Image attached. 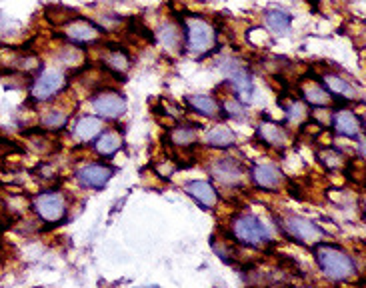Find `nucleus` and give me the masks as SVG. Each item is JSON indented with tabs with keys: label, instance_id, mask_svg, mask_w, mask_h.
I'll list each match as a JSON object with an SVG mask.
<instances>
[{
	"label": "nucleus",
	"instance_id": "nucleus-24",
	"mask_svg": "<svg viewBox=\"0 0 366 288\" xmlns=\"http://www.w3.org/2000/svg\"><path fill=\"white\" fill-rule=\"evenodd\" d=\"M302 98L313 106H328L332 103V96L318 82H306L302 86Z\"/></svg>",
	"mask_w": 366,
	"mask_h": 288
},
{
	"label": "nucleus",
	"instance_id": "nucleus-6",
	"mask_svg": "<svg viewBox=\"0 0 366 288\" xmlns=\"http://www.w3.org/2000/svg\"><path fill=\"white\" fill-rule=\"evenodd\" d=\"M218 68H221V72L224 74V79L233 84L236 96L240 100H249L250 96H252V79H250L249 70L240 65L236 58H233V56L223 58Z\"/></svg>",
	"mask_w": 366,
	"mask_h": 288
},
{
	"label": "nucleus",
	"instance_id": "nucleus-22",
	"mask_svg": "<svg viewBox=\"0 0 366 288\" xmlns=\"http://www.w3.org/2000/svg\"><path fill=\"white\" fill-rule=\"evenodd\" d=\"M169 138L170 143L174 144L176 148H188V146H192V144L197 143V126H192V124H176V126L169 132Z\"/></svg>",
	"mask_w": 366,
	"mask_h": 288
},
{
	"label": "nucleus",
	"instance_id": "nucleus-17",
	"mask_svg": "<svg viewBox=\"0 0 366 288\" xmlns=\"http://www.w3.org/2000/svg\"><path fill=\"white\" fill-rule=\"evenodd\" d=\"M72 134L79 143H91L103 134V120L98 117H82L77 120Z\"/></svg>",
	"mask_w": 366,
	"mask_h": 288
},
{
	"label": "nucleus",
	"instance_id": "nucleus-13",
	"mask_svg": "<svg viewBox=\"0 0 366 288\" xmlns=\"http://www.w3.org/2000/svg\"><path fill=\"white\" fill-rule=\"evenodd\" d=\"M256 136L266 146L276 148V150H285V148H288V144H290V134H288L287 129H282L280 124H276L273 120H262L261 124H259Z\"/></svg>",
	"mask_w": 366,
	"mask_h": 288
},
{
	"label": "nucleus",
	"instance_id": "nucleus-28",
	"mask_svg": "<svg viewBox=\"0 0 366 288\" xmlns=\"http://www.w3.org/2000/svg\"><path fill=\"white\" fill-rule=\"evenodd\" d=\"M320 160H322V164H327L328 169H340L342 164H344V157L336 152L334 148H327V150H322L320 155Z\"/></svg>",
	"mask_w": 366,
	"mask_h": 288
},
{
	"label": "nucleus",
	"instance_id": "nucleus-4",
	"mask_svg": "<svg viewBox=\"0 0 366 288\" xmlns=\"http://www.w3.org/2000/svg\"><path fill=\"white\" fill-rule=\"evenodd\" d=\"M280 228L287 233V236L294 242H301V244H306L314 249L316 244H320L325 238H327V233L322 226H318L316 223H313L311 218H304V216H294L290 214L287 216L282 223H280Z\"/></svg>",
	"mask_w": 366,
	"mask_h": 288
},
{
	"label": "nucleus",
	"instance_id": "nucleus-30",
	"mask_svg": "<svg viewBox=\"0 0 366 288\" xmlns=\"http://www.w3.org/2000/svg\"><path fill=\"white\" fill-rule=\"evenodd\" d=\"M138 288H160V287H138Z\"/></svg>",
	"mask_w": 366,
	"mask_h": 288
},
{
	"label": "nucleus",
	"instance_id": "nucleus-15",
	"mask_svg": "<svg viewBox=\"0 0 366 288\" xmlns=\"http://www.w3.org/2000/svg\"><path fill=\"white\" fill-rule=\"evenodd\" d=\"M184 190L188 197L195 198L204 209H214L218 202V192H216L214 184L209 183V181H190V183L184 184Z\"/></svg>",
	"mask_w": 366,
	"mask_h": 288
},
{
	"label": "nucleus",
	"instance_id": "nucleus-27",
	"mask_svg": "<svg viewBox=\"0 0 366 288\" xmlns=\"http://www.w3.org/2000/svg\"><path fill=\"white\" fill-rule=\"evenodd\" d=\"M221 108H223V112H226L228 117H233V118H244V117H247V108H244L242 100H240L238 96L224 98L223 105H221Z\"/></svg>",
	"mask_w": 366,
	"mask_h": 288
},
{
	"label": "nucleus",
	"instance_id": "nucleus-23",
	"mask_svg": "<svg viewBox=\"0 0 366 288\" xmlns=\"http://www.w3.org/2000/svg\"><path fill=\"white\" fill-rule=\"evenodd\" d=\"M264 20H266V27L268 30H273L275 34H287L292 25V16L280 8H273V11H266L264 13Z\"/></svg>",
	"mask_w": 366,
	"mask_h": 288
},
{
	"label": "nucleus",
	"instance_id": "nucleus-19",
	"mask_svg": "<svg viewBox=\"0 0 366 288\" xmlns=\"http://www.w3.org/2000/svg\"><path fill=\"white\" fill-rule=\"evenodd\" d=\"M325 89L332 96H342V100H353L356 96V86L353 82H348L346 79H342L340 74H334V72H328L325 74Z\"/></svg>",
	"mask_w": 366,
	"mask_h": 288
},
{
	"label": "nucleus",
	"instance_id": "nucleus-21",
	"mask_svg": "<svg viewBox=\"0 0 366 288\" xmlns=\"http://www.w3.org/2000/svg\"><path fill=\"white\" fill-rule=\"evenodd\" d=\"M122 148V136L117 131L103 132L98 136V140L94 144V150L100 155V157H115L118 150Z\"/></svg>",
	"mask_w": 366,
	"mask_h": 288
},
{
	"label": "nucleus",
	"instance_id": "nucleus-5",
	"mask_svg": "<svg viewBox=\"0 0 366 288\" xmlns=\"http://www.w3.org/2000/svg\"><path fill=\"white\" fill-rule=\"evenodd\" d=\"M32 207H34V212L39 214L40 221L48 224L60 223L66 214L65 195L58 190H44V192L37 195L32 200Z\"/></svg>",
	"mask_w": 366,
	"mask_h": 288
},
{
	"label": "nucleus",
	"instance_id": "nucleus-18",
	"mask_svg": "<svg viewBox=\"0 0 366 288\" xmlns=\"http://www.w3.org/2000/svg\"><path fill=\"white\" fill-rule=\"evenodd\" d=\"M186 103H188V106H190L195 112H198L200 117L216 118L221 117V112H223L221 103H218L214 96H210V94H192V96L186 98Z\"/></svg>",
	"mask_w": 366,
	"mask_h": 288
},
{
	"label": "nucleus",
	"instance_id": "nucleus-7",
	"mask_svg": "<svg viewBox=\"0 0 366 288\" xmlns=\"http://www.w3.org/2000/svg\"><path fill=\"white\" fill-rule=\"evenodd\" d=\"M65 84L66 77L63 70H58V68H44L37 77V80H34V84L30 89V94L37 100H48V98H53L54 94H58V92L63 91Z\"/></svg>",
	"mask_w": 366,
	"mask_h": 288
},
{
	"label": "nucleus",
	"instance_id": "nucleus-1",
	"mask_svg": "<svg viewBox=\"0 0 366 288\" xmlns=\"http://www.w3.org/2000/svg\"><path fill=\"white\" fill-rule=\"evenodd\" d=\"M320 273L332 282H348L358 275V266L353 256L344 249L330 242H320L313 249Z\"/></svg>",
	"mask_w": 366,
	"mask_h": 288
},
{
	"label": "nucleus",
	"instance_id": "nucleus-14",
	"mask_svg": "<svg viewBox=\"0 0 366 288\" xmlns=\"http://www.w3.org/2000/svg\"><path fill=\"white\" fill-rule=\"evenodd\" d=\"M63 30H65L66 39L74 40V42H92L100 37V28L86 18H72L63 27Z\"/></svg>",
	"mask_w": 366,
	"mask_h": 288
},
{
	"label": "nucleus",
	"instance_id": "nucleus-2",
	"mask_svg": "<svg viewBox=\"0 0 366 288\" xmlns=\"http://www.w3.org/2000/svg\"><path fill=\"white\" fill-rule=\"evenodd\" d=\"M183 34L186 51L192 56H204L210 51H214L218 34L209 20L202 16H188L183 20Z\"/></svg>",
	"mask_w": 366,
	"mask_h": 288
},
{
	"label": "nucleus",
	"instance_id": "nucleus-25",
	"mask_svg": "<svg viewBox=\"0 0 366 288\" xmlns=\"http://www.w3.org/2000/svg\"><path fill=\"white\" fill-rule=\"evenodd\" d=\"M105 65L112 72H126L131 68V58L126 56L124 51H108L105 54Z\"/></svg>",
	"mask_w": 366,
	"mask_h": 288
},
{
	"label": "nucleus",
	"instance_id": "nucleus-29",
	"mask_svg": "<svg viewBox=\"0 0 366 288\" xmlns=\"http://www.w3.org/2000/svg\"><path fill=\"white\" fill-rule=\"evenodd\" d=\"M287 118L288 122H301L306 118V110H304V106L301 103H290L287 106Z\"/></svg>",
	"mask_w": 366,
	"mask_h": 288
},
{
	"label": "nucleus",
	"instance_id": "nucleus-16",
	"mask_svg": "<svg viewBox=\"0 0 366 288\" xmlns=\"http://www.w3.org/2000/svg\"><path fill=\"white\" fill-rule=\"evenodd\" d=\"M157 40L164 51H169V53H178V51L183 48L184 34L183 30H181V27H176L174 22H164V25L158 27Z\"/></svg>",
	"mask_w": 366,
	"mask_h": 288
},
{
	"label": "nucleus",
	"instance_id": "nucleus-20",
	"mask_svg": "<svg viewBox=\"0 0 366 288\" xmlns=\"http://www.w3.org/2000/svg\"><path fill=\"white\" fill-rule=\"evenodd\" d=\"M236 143L235 132L226 124H216L204 132V144L210 148H230Z\"/></svg>",
	"mask_w": 366,
	"mask_h": 288
},
{
	"label": "nucleus",
	"instance_id": "nucleus-3",
	"mask_svg": "<svg viewBox=\"0 0 366 288\" xmlns=\"http://www.w3.org/2000/svg\"><path fill=\"white\" fill-rule=\"evenodd\" d=\"M230 233L235 236L236 242L254 247V249H262L264 244H268L273 240L270 230L254 214H236L230 223Z\"/></svg>",
	"mask_w": 366,
	"mask_h": 288
},
{
	"label": "nucleus",
	"instance_id": "nucleus-10",
	"mask_svg": "<svg viewBox=\"0 0 366 288\" xmlns=\"http://www.w3.org/2000/svg\"><path fill=\"white\" fill-rule=\"evenodd\" d=\"M250 178L261 190H278L285 184V174L276 164H254L250 171Z\"/></svg>",
	"mask_w": 366,
	"mask_h": 288
},
{
	"label": "nucleus",
	"instance_id": "nucleus-26",
	"mask_svg": "<svg viewBox=\"0 0 366 288\" xmlns=\"http://www.w3.org/2000/svg\"><path fill=\"white\" fill-rule=\"evenodd\" d=\"M66 120H68V114H66L65 110L51 108V110H46V112L42 114V126H44V129H51V131H58V129L65 126Z\"/></svg>",
	"mask_w": 366,
	"mask_h": 288
},
{
	"label": "nucleus",
	"instance_id": "nucleus-11",
	"mask_svg": "<svg viewBox=\"0 0 366 288\" xmlns=\"http://www.w3.org/2000/svg\"><path fill=\"white\" fill-rule=\"evenodd\" d=\"M115 169L106 166V164H86L77 172V183L82 188H103L112 178Z\"/></svg>",
	"mask_w": 366,
	"mask_h": 288
},
{
	"label": "nucleus",
	"instance_id": "nucleus-8",
	"mask_svg": "<svg viewBox=\"0 0 366 288\" xmlns=\"http://www.w3.org/2000/svg\"><path fill=\"white\" fill-rule=\"evenodd\" d=\"M209 172L216 183L224 184V186H240L244 178V169L235 158L212 160L209 164Z\"/></svg>",
	"mask_w": 366,
	"mask_h": 288
},
{
	"label": "nucleus",
	"instance_id": "nucleus-12",
	"mask_svg": "<svg viewBox=\"0 0 366 288\" xmlns=\"http://www.w3.org/2000/svg\"><path fill=\"white\" fill-rule=\"evenodd\" d=\"M332 129H334L336 134L346 136V138L360 136V134H362V118L358 117L354 110L339 108V110H334V114H332Z\"/></svg>",
	"mask_w": 366,
	"mask_h": 288
},
{
	"label": "nucleus",
	"instance_id": "nucleus-9",
	"mask_svg": "<svg viewBox=\"0 0 366 288\" xmlns=\"http://www.w3.org/2000/svg\"><path fill=\"white\" fill-rule=\"evenodd\" d=\"M92 110L100 118H120L126 112V98L117 91L98 92L92 98Z\"/></svg>",
	"mask_w": 366,
	"mask_h": 288
}]
</instances>
